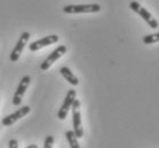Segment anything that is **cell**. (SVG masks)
Masks as SVG:
<instances>
[{"label": "cell", "mask_w": 159, "mask_h": 148, "mask_svg": "<svg viewBox=\"0 0 159 148\" xmlns=\"http://www.w3.org/2000/svg\"><path fill=\"white\" fill-rule=\"evenodd\" d=\"M101 11V6L98 4L87 5H68L63 7L65 14H83V13H98Z\"/></svg>", "instance_id": "6da1fadb"}, {"label": "cell", "mask_w": 159, "mask_h": 148, "mask_svg": "<svg viewBox=\"0 0 159 148\" xmlns=\"http://www.w3.org/2000/svg\"><path fill=\"white\" fill-rule=\"evenodd\" d=\"M129 8L134 13H136V14L140 15L151 29H157V27H158V22L156 21L155 18H153V16H152L144 7H142L141 5L139 4L138 1H132L129 4Z\"/></svg>", "instance_id": "7a4b0ae2"}, {"label": "cell", "mask_w": 159, "mask_h": 148, "mask_svg": "<svg viewBox=\"0 0 159 148\" xmlns=\"http://www.w3.org/2000/svg\"><path fill=\"white\" fill-rule=\"evenodd\" d=\"M72 124L73 132L76 133L77 138L84 137V130L81 126V114H80V101L75 99L72 104Z\"/></svg>", "instance_id": "3957f363"}, {"label": "cell", "mask_w": 159, "mask_h": 148, "mask_svg": "<svg viewBox=\"0 0 159 148\" xmlns=\"http://www.w3.org/2000/svg\"><path fill=\"white\" fill-rule=\"evenodd\" d=\"M66 46H64V44H62V46H58L55 50H53L51 53V54L48 55L47 58L45 59V61L41 63V65H40V69L43 70V71H47L49 67H51L53 64H54L55 61H57V59H60V58L63 56V55L66 53Z\"/></svg>", "instance_id": "277c9868"}, {"label": "cell", "mask_w": 159, "mask_h": 148, "mask_svg": "<svg viewBox=\"0 0 159 148\" xmlns=\"http://www.w3.org/2000/svg\"><path fill=\"white\" fill-rule=\"evenodd\" d=\"M76 90H73V89H70L68 91V94L65 96L64 98V101H63V104H62L61 108L58 109V113H57V117L60 120H64L68 115V113H69L70 108L72 107V104H73V100L76 99Z\"/></svg>", "instance_id": "5b68a950"}, {"label": "cell", "mask_w": 159, "mask_h": 148, "mask_svg": "<svg viewBox=\"0 0 159 148\" xmlns=\"http://www.w3.org/2000/svg\"><path fill=\"white\" fill-rule=\"evenodd\" d=\"M30 111H31V108H30L29 106H23V107H21V108H18L17 111H15L13 114H11V115H7L5 116L4 119H2V121H1V124L4 126H11L13 125L15 122H17L18 120L22 119V117H24L25 115H28L30 113Z\"/></svg>", "instance_id": "8992f818"}, {"label": "cell", "mask_w": 159, "mask_h": 148, "mask_svg": "<svg viewBox=\"0 0 159 148\" xmlns=\"http://www.w3.org/2000/svg\"><path fill=\"white\" fill-rule=\"evenodd\" d=\"M29 38H30L29 32H23L21 34V36L18 38V41L16 42L14 49H13V51L11 53V56H9L11 61H18V58H20V56H21V54H22V51H23V49L25 47V44H28V41H29Z\"/></svg>", "instance_id": "52a82bcc"}, {"label": "cell", "mask_w": 159, "mask_h": 148, "mask_svg": "<svg viewBox=\"0 0 159 148\" xmlns=\"http://www.w3.org/2000/svg\"><path fill=\"white\" fill-rule=\"evenodd\" d=\"M30 81H31V78H30L29 75H24L21 79V81H20V83H18L17 89H16V91H15L14 98H13V104H14L15 106H18V105L22 103V98H23L26 89H28V87H29Z\"/></svg>", "instance_id": "ba28073f"}, {"label": "cell", "mask_w": 159, "mask_h": 148, "mask_svg": "<svg viewBox=\"0 0 159 148\" xmlns=\"http://www.w3.org/2000/svg\"><path fill=\"white\" fill-rule=\"evenodd\" d=\"M57 41H58V36H56V34L43 36L41 39L36 40V41L31 42L29 46V49L31 51H37L43 47H47V46H51V44H56Z\"/></svg>", "instance_id": "9c48e42d"}, {"label": "cell", "mask_w": 159, "mask_h": 148, "mask_svg": "<svg viewBox=\"0 0 159 148\" xmlns=\"http://www.w3.org/2000/svg\"><path fill=\"white\" fill-rule=\"evenodd\" d=\"M60 73H61V75L63 76L70 84H72V86H78V84H79V80H78V78L71 72V70H70L69 67L62 66L61 69H60Z\"/></svg>", "instance_id": "30bf717a"}, {"label": "cell", "mask_w": 159, "mask_h": 148, "mask_svg": "<svg viewBox=\"0 0 159 148\" xmlns=\"http://www.w3.org/2000/svg\"><path fill=\"white\" fill-rule=\"evenodd\" d=\"M65 137L66 140L69 142L70 148H80L79 142H78V138H77L76 133L73 132V130H68L65 132Z\"/></svg>", "instance_id": "8fae6325"}, {"label": "cell", "mask_w": 159, "mask_h": 148, "mask_svg": "<svg viewBox=\"0 0 159 148\" xmlns=\"http://www.w3.org/2000/svg\"><path fill=\"white\" fill-rule=\"evenodd\" d=\"M143 42L145 44H156V42H159V32L144 36H143Z\"/></svg>", "instance_id": "7c38bea8"}, {"label": "cell", "mask_w": 159, "mask_h": 148, "mask_svg": "<svg viewBox=\"0 0 159 148\" xmlns=\"http://www.w3.org/2000/svg\"><path fill=\"white\" fill-rule=\"evenodd\" d=\"M53 146H54V137L47 136L43 141V148H53Z\"/></svg>", "instance_id": "4fadbf2b"}, {"label": "cell", "mask_w": 159, "mask_h": 148, "mask_svg": "<svg viewBox=\"0 0 159 148\" xmlns=\"http://www.w3.org/2000/svg\"><path fill=\"white\" fill-rule=\"evenodd\" d=\"M8 148H18V142L16 139H11L8 142Z\"/></svg>", "instance_id": "5bb4252c"}, {"label": "cell", "mask_w": 159, "mask_h": 148, "mask_svg": "<svg viewBox=\"0 0 159 148\" xmlns=\"http://www.w3.org/2000/svg\"><path fill=\"white\" fill-rule=\"evenodd\" d=\"M26 148H38V146H37V145H34V144H32V145H30V146H28Z\"/></svg>", "instance_id": "9a60e30c"}]
</instances>
